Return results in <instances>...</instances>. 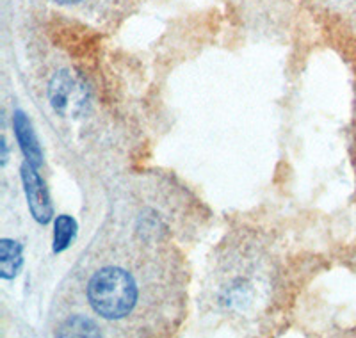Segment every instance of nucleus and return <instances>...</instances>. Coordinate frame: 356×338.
Here are the masks:
<instances>
[{
    "label": "nucleus",
    "mask_w": 356,
    "mask_h": 338,
    "mask_svg": "<svg viewBox=\"0 0 356 338\" xmlns=\"http://www.w3.org/2000/svg\"><path fill=\"white\" fill-rule=\"evenodd\" d=\"M184 289L182 262L157 216H143L127 235L95 246L86 266V305L123 335L171 331Z\"/></svg>",
    "instance_id": "f257e3e1"
},
{
    "label": "nucleus",
    "mask_w": 356,
    "mask_h": 338,
    "mask_svg": "<svg viewBox=\"0 0 356 338\" xmlns=\"http://www.w3.org/2000/svg\"><path fill=\"white\" fill-rule=\"evenodd\" d=\"M282 266L275 251L248 235L222 242L205 287L209 312L237 330H253L278 301Z\"/></svg>",
    "instance_id": "f03ea898"
},
{
    "label": "nucleus",
    "mask_w": 356,
    "mask_h": 338,
    "mask_svg": "<svg viewBox=\"0 0 356 338\" xmlns=\"http://www.w3.org/2000/svg\"><path fill=\"white\" fill-rule=\"evenodd\" d=\"M22 173V182H24L25 196H27L29 209L33 212L34 219L41 225H47V223L52 219L54 209L52 203H50L49 191L44 186L43 178L38 173V168H34L33 164L25 162L20 168Z\"/></svg>",
    "instance_id": "7ed1b4c3"
},
{
    "label": "nucleus",
    "mask_w": 356,
    "mask_h": 338,
    "mask_svg": "<svg viewBox=\"0 0 356 338\" xmlns=\"http://www.w3.org/2000/svg\"><path fill=\"white\" fill-rule=\"evenodd\" d=\"M13 127H15V136H17V141L20 145L27 162L33 164L34 168H40L43 164V152H41L40 143H38L31 121L27 120V116L20 109L15 111Z\"/></svg>",
    "instance_id": "20e7f679"
},
{
    "label": "nucleus",
    "mask_w": 356,
    "mask_h": 338,
    "mask_svg": "<svg viewBox=\"0 0 356 338\" xmlns=\"http://www.w3.org/2000/svg\"><path fill=\"white\" fill-rule=\"evenodd\" d=\"M24 264L22 244L13 239L0 241V276L4 280L15 278Z\"/></svg>",
    "instance_id": "39448f33"
},
{
    "label": "nucleus",
    "mask_w": 356,
    "mask_h": 338,
    "mask_svg": "<svg viewBox=\"0 0 356 338\" xmlns=\"http://www.w3.org/2000/svg\"><path fill=\"white\" fill-rule=\"evenodd\" d=\"M102 326L89 315L75 314L63 324L59 335H72V337H100Z\"/></svg>",
    "instance_id": "423d86ee"
},
{
    "label": "nucleus",
    "mask_w": 356,
    "mask_h": 338,
    "mask_svg": "<svg viewBox=\"0 0 356 338\" xmlns=\"http://www.w3.org/2000/svg\"><path fill=\"white\" fill-rule=\"evenodd\" d=\"M54 230H56L54 232V253H63L77 235V223L73 218L63 214L56 219Z\"/></svg>",
    "instance_id": "0eeeda50"
},
{
    "label": "nucleus",
    "mask_w": 356,
    "mask_h": 338,
    "mask_svg": "<svg viewBox=\"0 0 356 338\" xmlns=\"http://www.w3.org/2000/svg\"><path fill=\"white\" fill-rule=\"evenodd\" d=\"M52 2L61 6H75V4H81L82 0H52Z\"/></svg>",
    "instance_id": "6e6552de"
}]
</instances>
